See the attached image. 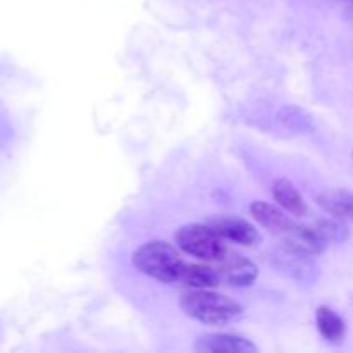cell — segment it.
Segmentation results:
<instances>
[{
  "label": "cell",
  "mask_w": 353,
  "mask_h": 353,
  "mask_svg": "<svg viewBox=\"0 0 353 353\" xmlns=\"http://www.w3.org/2000/svg\"><path fill=\"white\" fill-rule=\"evenodd\" d=\"M179 305L186 316L209 326H228L243 312L240 303L212 290H195L186 293Z\"/></svg>",
  "instance_id": "cell-1"
},
{
  "label": "cell",
  "mask_w": 353,
  "mask_h": 353,
  "mask_svg": "<svg viewBox=\"0 0 353 353\" xmlns=\"http://www.w3.org/2000/svg\"><path fill=\"white\" fill-rule=\"evenodd\" d=\"M133 265L148 278L162 283H178L181 279L185 261L178 248L165 241H148L133 254Z\"/></svg>",
  "instance_id": "cell-2"
},
{
  "label": "cell",
  "mask_w": 353,
  "mask_h": 353,
  "mask_svg": "<svg viewBox=\"0 0 353 353\" xmlns=\"http://www.w3.org/2000/svg\"><path fill=\"white\" fill-rule=\"evenodd\" d=\"M178 248L192 257L205 262H217L228 252L224 238L210 224H186L174 234Z\"/></svg>",
  "instance_id": "cell-3"
},
{
  "label": "cell",
  "mask_w": 353,
  "mask_h": 353,
  "mask_svg": "<svg viewBox=\"0 0 353 353\" xmlns=\"http://www.w3.org/2000/svg\"><path fill=\"white\" fill-rule=\"evenodd\" d=\"M217 272L221 276V283L234 286V288H247L257 279V265L248 261L245 255L238 254L228 248L224 257L216 262Z\"/></svg>",
  "instance_id": "cell-4"
},
{
  "label": "cell",
  "mask_w": 353,
  "mask_h": 353,
  "mask_svg": "<svg viewBox=\"0 0 353 353\" xmlns=\"http://www.w3.org/2000/svg\"><path fill=\"white\" fill-rule=\"evenodd\" d=\"M195 350L210 353H255L257 347L247 338L228 333H209L196 340Z\"/></svg>",
  "instance_id": "cell-5"
},
{
  "label": "cell",
  "mask_w": 353,
  "mask_h": 353,
  "mask_svg": "<svg viewBox=\"0 0 353 353\" xmlns=\"http://www.w3.org/2000/svg\"><path fill=\"white\" fill-rule=\"evenodd\" d=\"M209 224L224 240L233 241V243L250 247L261 240V234L255 230V226L240 217H219V219H212Z\"/></svg>",
  "instance_id": "cell-6"
},
{
  "label": "cell",
  "mask_w": 353,
  "mask_h": 353,
  "mask_svg": "<svg viewBox=\"0 0 353 353\" xmlns=\"http://www.w3.org/2000/svg\"><path fill=\"white\" fill-rule=\"evenodd\" d=\"M250 216L261 224L262 228H265L271 233L278 234V236H285L286 233L293 230L295 223L286 216V210L278 209L276 205H271L269 202H254L250 205Z\"/></svg>",
  "instance_id": "cell-7"
},
{
  "label": "cell",
  "mask_w": 353,
  "mask_h": 353,
  "mask_svg": "<svg viewBox=\"0 0 353 353\" xmlns=\"http://www.w3.org/2000/svg\"><path fill=\"white\" fill-rule=\"evenodd\" d=\"M272 196L279 203V207L292 216L303 217L309 214L305 200L295 188V185L288 179H276L274 185H272Z\"/></svg>",
  "instance_id": "cell-8"
},
{
  "label": "cell",
  "mask_w": 353,
  "mask_h": 353,
  "mask_svg": "<svg viewBox=\"0 0 353 353\" xmlns=\"http://www.w3.org/2000/svg\"><path fill=\"white\" fill-rule=\"evenodd\" d=\"M179 283H185L193 290H212L221 285V276L212 265L186 264Z\"/></svg>",
  "instance_id": "cell-9"
},
{
  "label": "cell",
  "mask_w": 353,
  "mask_h": 353,
  "mask_svg": "<svg viewBox=\"0 0 353 353\" xmlns=\"http://www.w3.org/2000/svg\"><path fill=\"white\" fill-rule=\"evenodd\" d=\"M316 324L321 336L326 341H330V343H341V340L345 338V333H347L345 321L333 309H330L326 305L317 309Z\"/></svg>",
  "instance_id": "cell-10"
},
{
  "label": "cell",
  "mask_w": 353,
  "mask_h": 353,
  "mask_svg": "<svg viewBox=\"0 0 353 353\" xmlns=\"http://www.w3.org/2000/svg\"><path fill=\"white\" fill-rule=\"evenodd\" d=\"M319 205L330 216L341 221H353V193L341 192H324L319 195Z\"/></svg>",
  "instance_id": "cell-11"
},
{
  "label": "cell",
  "mask_w": 353,
  "mask_h": 353,
  "mask_svg": "<svg viewBox=\"0 0 353 353\" xmlns=\"http://www.w3.org/2000/svg\"><path fill=\"white\" fill-rule=\"evenodd\" d=\"M316 230L319 231V234L326 243H330V241H345L348 236V230L343 221L336 219L333 216H331V219L319 221L316 224Z\"/></svg>",
  "instance_id": "cell-12"
},
{
  "label": "cell",
  "mask_w": 353,
  "mask_h": 353,
  "mask_svg": "<svg viewBox=\"0 0 353 353\" xmlns=\"http://www.w3.org/2000/svg\"><path fill=\"white\" fill-rule=\"evenodd\" d=\"M347 2H353V0H347Z\"/></svg>",
  "instance_id": "cell-13"
}]
</instances>
